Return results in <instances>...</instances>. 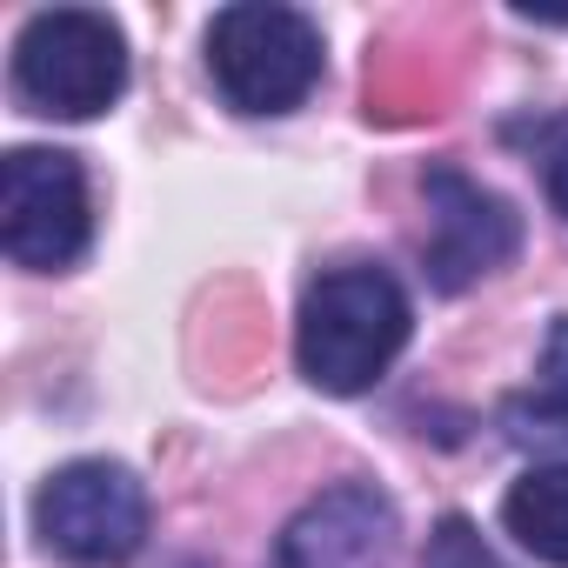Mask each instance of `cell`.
I'll return each instance as SVG.
<instances>
[{
    "label": "cell",
    "mask_w": 568,
    "mask_h": 568,
    "mask_svg": "<svg viewBox=\"0 0 568 568\" xmlns=\"http://www.w3.org/2000/svg\"><path fill=\"white\" fill-rule=\"evenodd\" d=\"M415 335V302L382 261L322 267L302 295L295 362L322 395H368Z\"/></svg>",
    "instance_id": "cell-1"
},
{
    "label": "cell",
    "mask_w": 568,
    "mask_h": 568,
    "mask_svg": "<svg viewBox=\"0 0 568 568\" xmlns=\"http://www.w3.org/2000/svg\"><path fill=\"white\" fill-rule=\"evenodd\" d=\"M207 74L234 114H295L322 81V28L281 0H234L207 28Z\"/></svg>",
    "instance_id": "cell-2"
},
{
    "label": "cell",
    "mask_w": 568,
    "mask_h": 568,
    "mask_svg": "<svg viewBox=\"0 0 568 568\" xmlns=\"http://www.w3.org/2000/svg\"><path fill=\"white\" fill-rule=\"evenodd\" d=\"M14 94L48 121H94L128 94V41L101 8H48L14 41Z\"/></svg>",
    "instance_id": "cell-3"
},
{
    "label": "cell",
    "mask_w": 568,
    "mask_h": 568,
    "mask_svg": "<svg viewBox=\"0 0 568 568\" xmlns=\"http://www.w3.org/2000/svg\"><path fill=\"white\" fill-rule=\"evenodd\" d=\"M34 535L74 568H121L148 541V488L128 462H68L34 495Z\"/></svg>",
    "instance_id": "cell-4"
},
{
    "label": "cell",
    "mask_w": 568,
    "mask_h": 568,
    "mask_svg": "<svg viewBox=\"0 0 568 568\" xmlns=\"http://www.w3.org/2000/svg\"><path fill=\"white\" fill-rule=\"evenodd\" d=\"M94 241L88 168L68 148H14L0 161V247L28 274H61Z\"/></svg>",
    "instance_id": "cell-5"
},
{
    "label": "cell",
    "mask_w": 568,
    "mask_h": 568,
    "mask_svg": "<svg viewBox=\"0 0 568 568\" xmlns=\"http://www.w3.org/2000/svg\"><path fill=\"white\" fill-rule=\"evenodd\" d=\"M422 194H428V241H422V267H428V288L442 295H462L475 288L481 274L508 267L515 247H521V214L481 187L475 174H462L455 161H435L422 174Z\"/></svg>",
    "instance_id": "cell-6"
},
{
    "label": "cell",
    "mask_w": 568,
    "mask_h": 568,
    "mask_svg": "<svg viewBox=\"0 0 568 568\" xmlns=\"http://www.w3.org/2000/svg\"><path fill=\"white\" fill-rule=\"evenodd\" d=\"M395 535L402 515L375 481H335L281 528L267 568H388Z\"/></svg>",
    "instance_id": "cell-7"
},
{
    "label": "cell",
    "mask_w": 568,
    "mask_h": 568,
    "mask_svg": "<svg viewBox=\"0 0 568 568\" xmlns=\"http://www.w3.org/2000/svg\"><path fill=\"white\" fill-rule=\"evenodd\" d=\"M501 435L515 448H568V315H555L541 375L501 402Z\"/></svg>",
    "instance_id": "cell-8"
},
{
    "label": "cell",
    "mask_w": 568,
    "mask_h": 568,
    "mask_svg": "<svg viewBox=\"0 0 568 568\" xmlns=\"http://www.w3.org/2000/svg\"><path fill=\"white\" fill-rule=\"evenodd\" d=\"M501 521L508 535L535 555L568 568V462H535L508 495H501Z\"/></svg>",
    "instance_id": "cell-9"
},
{
    "label": "cell",
    "mask_w": 568,
    "mask_h": 568,
    "mask_svg": "<svg viewBox=\"0 0 568 568\" xmlns=\"http://www.w3.org/2000/svg\"><path fill=\"white\" fill-rule=\"evenodd\" d=\"M422 568H495V555L481 548V535H475L462 515H448V521L428 535V555H422Z\"/></svg>",
    "instance_id": "cell-10"
},
{
    "label": "cell",
    "mask_w": 568,
    "mask_h": 568,
    "mask_svg": "<svg viewBox=\"0 0 568 568\" xmlns=\"http://www.w3.org/2000/svg\"><path fill=\"white\" fill-rule=\"evenodd\" d=\"M535 161H541V187H548L555 214L568 221V114L535 121Z\"/></svg>",
    "instance_id": "cell-11"
}]
</instances>
